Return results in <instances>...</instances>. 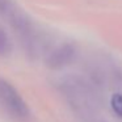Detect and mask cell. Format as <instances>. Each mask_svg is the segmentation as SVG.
Segmentation results:
<instances>
[{
  "label": "cell",
  "instance_id": "obj_1",
  "mask_svg": "<svg viewBox=\"0 0 122 122\" xmlns=\"http://www.w3.org/2000/svg\"><path fill=\"white\" fill-rule=\"evenodd\" d=\"M59 91L70 106L81 117H92L100 109L97 92L84 77L76 75L64 76L59 81Z\"/></svg>",
  "mask_w": 122,
  "mask_h": 122
},
{
  "label": "cell",
  "instance_id": "obj_2",
  "mask_svg": "<svg viewBox=\"0 0 122 122\" xmlns=\"http://www.w3.org/2000/svg\"><path fill=\"white\" fill-rule=\"evenodd\" d=\"M0 105L7 112L19 118H25L29 114V109L22 97L8 81L0 79Z\"/></svg>",
  "mask_w": 122,
  "mask_h": 122
},
{
  "label": "cell",
  "instance_id": "obj_3",
  "mask_svg": "<svg viewBox=\"0 0 122 122\" xmlns=\"http://www.w3.org/2000/svg\"><path fill=\"white\" fill-rule=\"evenodd\" d=\"M75 54H76L75 46L72 43L63 42L49 53L46 63L51 68H62L71 63L72 59L75 58Z\"/></svg>",
  "mask_w": 122,
  "mask_h": 122
},
{
  "label": "cell",
  "instance_id": "obj_4",
  "mask_svg": "<svg viewBox=\"0 0 122 122\" xmlns=\"http://www.w3.org/2000/svg\"><path fill=\"white\" fill-rule=\"evenodd\" d=\"M21 13L22 11L13 0H0V17H3L9 24H12Z\"/></svg>",
  "mask_w": 122,
  "mask_h": 122
},
{
  "label": "cell",
  "instance_id": "obj_5",
  "mask_svg": "<svg viewBox=\"0 0 122 122\" xmlns=\"http://www.w3.org/2000/svg\"><path fill=\"white\" fill-rule=\"evenodd\" d=\"M12 50V43L5 30L0 26V56H7Z\"/></svg>",
  "mask_w": 122,
  "mask_h": 122
},
{
  "label": "cell",
  "instance_id": "obj_6",
  "mask_svg": "<svg viewBox=\"0 0 122 122\" xmlns=\"http://www.w3.org/2000/svg\"><path fill=\"white\" fill-rule=\"evenodd\" d=\"M110 102H112V108L114 109L118 116H122V95L119 92L113 93L110 98Z\"/></svg>",
  "mask_w": 122,
  "mask_h": 122
}]
</instances>
